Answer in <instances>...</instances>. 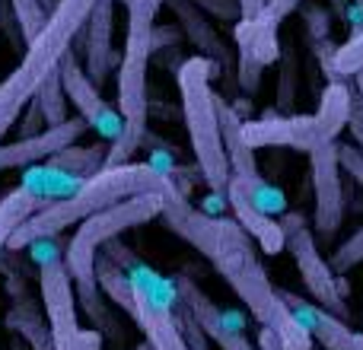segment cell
I'll return each instance as SVG.
<instances>
[{"label":"cell","mask_w":363,"mask_h":350,"mask_svg":"<svg viewBox=\"0 0 363 350\" xmlns=\"http://www.w3.org/2000/svg\"><path fill=\"white\" fill-rule=\"evenodd\" d=\"M160 220L213 264V271L230 283V290L252 312L258 328L274 332L284 350H313V338L287 309L277 287L268 281V271L258 258L255 242L236 220L198 210V207L188 204L182 191H172L166 198Z\"/></svg>","instance_id":"cell-1"},{"label":"cell","mask_w":363,"mask_h":350,"mask_svg":"<svg viewBox=\"0 0 363 350\" xmlns=\"http://www.w3.org/2000/svg\"><path fill=\"white\" fill-rule=\"evenodd\" d=\"M176 181L169 175L157 172L150 163H128V166H102L96 175L83 179V185L77 191L64 194L57 201L42 204L10 239V249H29L35 242L45 239H57L64 230L70 226H80L86 217L106 210V207L118 204L125 198L134 194H169L176 191Z\"/></svg>","instance_id":"cell-2"},{"label":"cell","mask_w":363,"mask_h":350,"mask_svg":"<svg viewBox=\"0 0 363 350\" xmlns=\"http://www.w3.org/2000/svg\"><path fill=\"white\" fill-rule=\"evenodd\" d=\"M96 4H99V0H57V4L51 6L48 23L26 45L23 61L0 83V144H4L6 131L16 125L19 112L35 99L38 86L61 67L64 55L74 51L70 45L86 29V19Z\"/></svg>","instance_id":"cell-3"},{"label":"cell","mask_w":363,"mask_h":350,"mask_svg":"<svg viewBox=\"0 0 363 350\" xmlns=\"http://www.w3.org/2000/svg\"><path fill=\"white\" fill-rule=\"evenodd\" d=\"M213 74H217V64L194 55L179 67L176 83H179V96H182L185 131H188V140H191L201 179H204V185L211 191L226 194V185H230V159H226L223 131H220L217 93L211 86Z\"/></svg>","instance_id":"cell-4"},{"label":"cell","mask_w":363,"mask_h":350,"mask_svg":"<svg viewBox=\"0 0 363 350\" xmlns=\"http://www.w3.org/2000/svg\"><path fill=\"white\" fill-rule=\"evenodd\" d=\"M354 80L328 83L322 102L313 115H264L258 121H242L245 144L252 150L262 147H290V150L313 153L315 147L338 140L341 128H347L354 106Z\"/></svg>","instance_id":"cell-5"},{"label":"cell","mask_w":363,"mask_h":350,"mask_svg":"<svg viewBox=\"0 0 363 350\" xmlns=\"http://www.w3.org/2000/svg\"><path fill=\"white\" fill-rule=\"evenodd\" d=\"M102 252H106L118 268H125V274L131 277V283H134L131 322L140 328L147 347L150 350H191L179 332L176 281H169V277H163L160 271H153L138 252L128 249V245L118 242V239H112Z\"/></svg>","instance_id":"cell-6"},{"label":"cell","mask_w":363,"mask_h":350,"mask_svg":"<svg viewBox=\"0 0 363 350\" xmlns=\"http://www.w3.org/2000/svg\"><path fill=\"white\" fill-rule=\"evenodd\" d=\"M169 194H134V198H125V201H118V204H112V207H106V210L83 220L74 230V236H70L67 249H64V264H67L74 283L96 281V258H99V252L106 249L112 239H118L121 232L157 220L160 213H163V204Z\"/></svg>","instance_id":"cell-7"},{"label":"cell","mask_w":363,"mask_h":350,"mask_svg":"<svg viewBox=\"0 0 363 350\" xmlns=\"http://www.w3.org/2000/svg\"><path fill=\"white\" fill-rule=\"evenodd\" d=\"M153 51L131 48L125 45V55L118 61V77H115V89H118V115L125 121L121 137L108 147L106 166H128L138 147L147 140V121H150V99H147V64H150Z\"/></svg>","instance_id":"cell-8"},{"label":"cell","mask_w":363,"mask_h":350,"mask_svg":"<svg viewBox=\"0 0 363 350\" xmlns=\"http://www.w3.org/2000/svg\"><path fill=\"white\" fill-rule=\"evenodd\" d=\"M38 293L48 315V332L57 350H102V332L80 325L74 303V277L61 258H48L38 274Z\"/></svg>","instance_id":"cell-9"},{"label":"cell","mask_w":363,"mask_h":350,"mask_svg":"<svg viewBox=\"0 0 363 350\" xmlns=\"http://www.w3.org/2000/svg\"><path fill=\"white\" fill-rule=\"evenodd\" d=\"M281 226L287 232V249L296 261V271L303 277V287L313 296V303H319L322 309L335 312L338 319H347V306H345V290H341L338 274L332 271L328 258L319 252L315 245V232L306 226V220L300 213H284Z\"/></svg>","instance_id":"cell-10"},{"label":"cell","mask_w":363,"mask_h":350,"mask_svg":"<svg viewBox=\"0 0 363 350\" xmlns=\"http://www.w3.org/2000/svg\"><path fill=\"white\" fill-rule=\"evenodd\" d=\"M57 70H61V83H64V93H67V102H74L80 118L86 121L102 140H112L115 144V140L121 137V131H125V121H121V115L102 99L99 86L89 80L86 67L77 61L74 51L64 55V61Z\"/></svg>","instance_id":"cell-11"},{"label":"cell","mask_w":363,"mask_h":350,"mask_svg":"<svg viewBox=\"0 0 363 350\" xmlns=\"http://www.w3.org/2000/svg\"><path fill=\"white\" fill-rule=\"evenodd\" d=\"M309 175L315 191V236L332 239L345 223V188H341L338 140L309 153Z\"/></svg>","instance_id":"cell-12"},{"label":"cell","mask_w":363,"mask_h":350,"mask_svg":"<svg viewBox=\"0 0 363 350\" xmlns=\"http://www.w3.org/2000/svg\"><path fill=\"white\" fill-rule=\"evenodd\" d=\"M176 293H179V300L185 303L188 312L194 315L201 332L207 334V341H213L220 350H258V347H252L249 338H245L242 322H239L233 312L220 309L188 274H176Z\"/></svg>","instance_id":"cell-13"},{"label":"cell","mask_w":363,"mask_h":350,"mask_svg":"<svg viewBox=\"0 0 363 350\" xmlns=\"http://www.w3.org/2000/svg\"><path fill=\"white\" fill-rule=\"evenodd\" d=\"M277 293H281V300L287 303V309L296 315V322L306 328V334L322 350H363V332H354L345 319H338L335 312L322 309L319 303L290 293V290L277 287Z\"/></svg>","instance_id":"cell-14"},{"label":"cell","mask_w":363,"mask_h":350,"mask_svg":"<svg viewBox=\"0 0 363 350\" xmlns=\"http://www.w3.org/2000/svg\"><path fill=\"white\" fill-rule=\"evenodd\" d=\"M89 131V125L83 118H70L57 128H45L42 134L26 140H13V144H0V169H23L38 159H51L55 153L74 147V140H80Z\"/></svg>","instance_id":"cell-15"},{"label":"cell","mask_w":363,"mask_h":350,"mask_svg":"<svg viewBox=\"0 0 363 350\" xmlns=\"http://www.w3.org/2000/svg\"><path fill=\"white\" fill-rule=\"evenodd\" d=\"M166 4L172 6L182 32H185L188 42L198 48L201 57L213 61L217 64V70H236V55H233V48L223 42V35L213 29V23L207 19L204 10H198L191 0H166Z\"/></svg>","instance_id":"cell-16"},{"label":"cell","mask_w":363,"mask_h":350,"mask_svg":"<svg viewBox=\"0 0 363 350\" xmlns=\"http://www.w3.org/2000/svg\"><path fill=\"white\" fill-rule=\"evenodd\" d=\"M226 204L233 210V220L242 226L245 232L252 236V242L264 252V255H277V252L287 249V232H284L281 220L277 217H268L264 210H258L252 204V198L242 191L239 185H226Z\"/></svg>","instance_id":"cell-17"},{"label":"cell","mask_w":363,"mask_h":350,"mask_svg":"<svg viewBox=\"0 0 363 350\" xmlns=\"http://www.w3.org/2000/svg\"><path fill=\"white\" fill-rule=\"evenodd\" d=\"M112 32H115V0H99L86 19V64H83L96 86H102L112 64L121 61L115 55Z\"/></svg>","instance_id":"cell-18"},{"label":"cell","mask_w":363,"mask_h":350,"mask_svg":"<svg viewBox=\"0 0 363 350\" xmlns=\"http://www.w3.org/2000/svg\"><path fill=\"white\" fill-rule=\"evenodd\" d=\"M217 115H220V131H223V147H226V159H230V181L236 185H252L262 179L255 163V150L245 144L242 134V118L236 115V108L217 96Z\"/></svg>","instance_id":"cell-19"},{"label":"cell","mask_w":363,"mask_h":350,"mask_svg":"<svg viewBox=\"0 0 363 350\" xmlns=\"http://www.w3.org/2000/svg\"><path fill=\"white\" fill-rule=\"evenodd\" d=\"M42 207V198L32 185H16L0 194V249H10V239L32 213Z\"/></svg>","instance_id":"cell-20"},{"label":"cell","mask_w":363,"mask_h":350,"mask_svg":"<svg viewBox=\"0 0 363 350\" xmlns=\"http://www.w3.org/2000/svg\"><path fill=\"white\" fill-rule=\"evenodd\" d=\"M128 4V38L125 45L131 48H157V13L166 0H125Z\"/></svg>","instance_id":"cell-21"},{"label":"cell","mask_w":363,"mask_h":350,"mask_svg":"<svg viewBox=\"0 0 363 350\" xmlns=\"http://www.w3.org/2000/svg\"><path fill=\"white\" fill-rule=\"evenodd\" d=\"M96 281H99L102 293L118 309H125L128 319H131L134 315V283H131V277L125 274V268H118L106 252H99V258H96Z\"/></svg>","instance_id":"cell-22"},{"label":"cell","mask_w":363,"mask_h":350,"mask_svg":"<svg viewBox=\"0 0 363 350\" xmlns=\"http://www.w3.org/2000/svg\"><path fill=\"white\" fill-rule=\"evenodd\" d=\"M6 325L16 332V338H23L29 350H57L55 341H51L48 322L35 312L32 306H16L10 315H6Z\"/></svg>","instance_id":"cell-23"},{"label":"cell","mask_w":363,"mask_h":350,"mask_svg":"<svg viewBox=\"0 0 363 350\" xmlns=\"http://www.w3.org/2000/svg\"><path fill=\"white\" fill-rule=\"evenodd\" d=\"M35 102H38V108H42L45 128H57V125H64V121H70L67 118V93H64V83H61V70H55V74L38 86Z\"/></svg>","instance_id":"cell-24"},{"label":"cell","mask_w":363,"mask_h":350,"mask_svg":"<svg viewBox=\"0 0 363 350\" xmlns=\"http://www.w3.org/2000/svg\"><path fill=\"white\" fill-rule=\"evenodd\" d=\"M48 166L51 169H70V172H77V175H96L106 166V150H102L99 144L96 147H86V150H77V147H67V150H61V153H55V157L48 159Z\"/></svg>","instance_id":"cell-25"},{"label":"cell","mask_w":363,"mask_h":350,"mask_svg":"<svg viewBox=\"0 0 363 350\" xmlns=\"http://www.w3.org/2000/svg\"><path fill=\"white\" fill-rule=\"evenodd\" d=\"M363 70V29L354 32L345 45H338V55H335V77L338 80H354Z\"/></svg>","instance_id":"cell-26"},{"label":"cell","mask_w":363,"mask_h":350,"mask_svg":"<svg viewBox=\"0 0 363 350\" xmlns=\"http://www.w3.org/2000/svg\"><path fill=\"white\" fill-rule=\"evenodd\" d=\"M10 6L19 19V29H23L26 45H29L32 38L42 32V26L48 23V6H45L42 0H10Z\"/></svg>","instance_id":"cell-27"},{"label":"cell","mask_w":363,"mask_h":350,"mask_svg":"<svg viewBox=\"0 0 363 350\" xmlns=\"http://www.w3.org/2000/svg\"><path fill=\"white\" fill-rule=\"evenodd\" d=\"M328 264H332L335 274H347L351 268H357V264H363V226H360L357 232H354L351 239H345V242H341L338 249L332 252Z\"/></svg>","instance_id":"cell-28"},{"label":"cell","mask_w":363,"mask_h":350,"mask_svg":"<svg viewBox=\"0 0 363 350\" xmlns=\"http://www.w3.org/2000/svg\"><path fill=\"white\" fill-rule=\"evenodd\" d=\"M303 23H306V35H309V45H319L325 38H332V19H328V10L319 4L306 6L303 10Z\"/></svg>","instance_id":"cell-29"},{"label":"cell","mask_w":363,"mask_h":350,"mask_svg":"<svg viewBox=\"0 0 363 350\" xmlns=\"http://www.w3.org/2000/svg\"><path fill=\"white\" fill-rule=\"evenodd\" d=\"M198 10H204L207 16L213 19H223V23L236 26L242 19V10H239V0H191Z\"/></svg>","instance_id":"cell-30"},{"label":"cell","mask_w":363,"mask_h":350,"mask_svg":"<svg viewBox=\"0 0 363 350\" xmlns=\"http://www.w3.org/2000/svg\"><path fill=\"white\" fill-rule=\"evenodd\" d=\"M294 93H296V57H294V51H287L284 55V70H281V86H277L281 108H287L294 102Z\"/></svg>","instance_id":"cell-31"},{"label":"cell","mask_w":363,"mask_h":350,"mask_svg":"<svg viewBox=\"0 0 363 350\" xmlns=\"http://www.w3.org/2000/svg\"><path fill=\"white\" fill-rule=\"evenodd\" d=\"M0 32H4L6 38H10V45L16 51L26 48V38H23V29H19V19L16 13H13L10 0H0Z\"/></svg>","instance_id":"cell-32"},{"label":"cell","mask_w":363,"mask_h":350,"mask_svg":"<svg viewBox=\"0 0 363 350\" xmlns=\"http://www.w3.org/2000/svg\"><path fill=\"white\" fill-rule=\"evenodd\" d=\"M338 166L341 172H351L363 185V150L357 144H341L338 140Z\"/></svg>","instance_id":"cell-33"},{"label":"cell","mask_w":363,"mask_h":350,"mask_svg":"<svg viewBox=\"0 0 363 350\" xmlns=\"http://www.w3.org/2000/svg\"><path fill=\"white\" fill-rule=\"evenodd\" d=\"M300 6H303V0H268V4H264V10L258 13V16H264L271 26H277V29H281L284 19H287L294 10H300Z\"/></svg>","instance_id":"cell-34"},{"label":"cell","mask_w":363,"mask_h":350,"mask_svg":"<svg viewBox=\"0 0 363 350\" xmlns=\"http://www.w3.org/2000/svg\"><path fill=\"white\" fill-rule=\"evenodd\" d=\"M347 128H351L354 134V144L363 150V106L357 99V93H354V106H351V118H347Z\"/></svg>","instance_id":"cell-35"},{"label":"cell","mask_w":363,"mask_h":350,"mask_svg":"<svg viewBox=\"0 0 363 350\" xmlns=\"http://www.w3.org/2000/svg\"><path fill=\"white\" fill-rule=\"evenodd\" d=\"M258 350H284L281 347V341H277V334L274 332H268V328H258Z\"/></svg>","instance_id":"cell-36"},{"label":"cell","mask_w":363,"mask_h":350,"mask_svg":"<svg viewBox=\"0 0 363 350\" xmlns=\"http://www.w3.org/2000/svg\"><path fill=\"white\" fill-rule=\"evenodd\" d=\"M264 4H268V0H239V10H242V19L258 16V13L264 10Z\"/></svg>","instance_id":"cell-37"},{"label":"cell","mask_w":363,"mask_h":350,"mask_svg":"<svg viewBox=\"0 0 363 350\" xmlns=\"http://www.w3.org/2000/svg\"><path fill=\"white\" fill-rule=\"evenodd\" d=\"M354 89H357V99H360V106H363V70L354 77Z\"/></svg>","instance_id":"cell-38"},{"label":"cell","mask_w":363,"mask_h":350,"mask_svg":"<svg viewBox=\"0 0 363 350\" xmlns=\"http://www.w3.org/2000/svg\"><path fill=\"white\" fill-rule=\"evenodd\" d=\"M42 4H45V6H48V13H51V6H55V4H57V0H42Z\"/></svg>","instance_id":"cell-39"},{"label":"cell","mask_w":363,"mask_h":350,"mask_svg":"<svg viewBox=\"0 0 363 350\" xmlns=\"http://www.w3.org/2000/svg\"><path fill=\"white\" fill-rule=\"evenodd\" d=\"M13 350H23V347H19V341H16V344H13Z\"/></svg>","instance_id":"cell-40"},{"label":"cell","mask_w":363,"mask_h":350,"mask_svg":"<svg viewBox=\"0 0 363 350\" xmlns=\"http://www.w3.org/2000/svg\"><path fill=\"white\" fill-rule=\"evenodd\" d=\"M0 172H4V169H0Z\"/></svg>","instance_id":"cell-41"}]
</instances>
